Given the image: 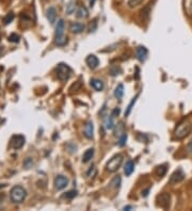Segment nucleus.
Returning <instances> with one entry per match:
<instances>
[{
	"label": "nucleus",
	"mask_w": 192,
	"mask_h": 211,
	"mask_svg": "<svg viewBox=\"0 0 192 211\" xmlns=\"http://www.w3.org/2000/svg\"><path fill=\"white\" fill-rule=\"evenodd\" d=\"M64 21L59 19L56 25V33H54V42L58 46H64L67 43V39L64 36Z\"/></svg>",
	"instance_id": "obj_1"
},
{
	"label": "nucleus",
	"mask_w": 192,
	"mask_h": 211,
	"mask_svg": "<svg viewBox=\"0 0 192 211\" xmlns=\"http://www.w3.org/2000/svg\"><path fill=\"white\" fill-rule=\"evenodd\" d=\"M27 196V191L25 190L21 186H15L12 188L11 192H10V198L15 204H21L25 200Z\"/></svg>",
	"instance_id": "obj_2"
},
{
	"label": "nucleus",
	"mask_w": 192,
	"mask_h": 211,
	"mask_svg": "<svg viewBox=\"0 0 192 211\" xmlns=\"http://www.w3.org/2000/svg\"><path fill=\"white\" fill-rule=\"evenodd\" d=\"M191 129H192V125L190 122L188 121L181 122L177 127H176L175 132H174V136H175V139H177V140H181V139L186 138V136L191 132Z\"/></svg>",
	"instance_id": "obj_3"
},
{
	"label": "nucleus",
	"mask_w": 192,
	"mask_h": 211,
	"mask_svg": "<svg viewBox=\"0 0 192 211\" xmlns=\"http://www.w3.org/2000/svg\"><path fill=\"white\" fill-rule=\"evenodd\" d=\"M57 76L61 81H66L69 79V77L72 75V68L68 65L64 63H60L56 68Z\"/></svg>",
	"instance_id": "obj_4"
},
{
	"label": "nucleus",
	"mask_w": 192,
	"mask_h": 211,
	"mask_svg": "<svg viewBox=\"0 0 192 211\" xmlns=\"http://www.w3.org/2000/svg\"><path fill=\"white\" fill-rule=\"evenodd\" d=\"M123 163V156L122 155H115L114 157H112L110 160L108 161L106 165V168L108 172L113 173L115 171H118L119 168V166Z\"/></svg>",
	"instance_id": "obj_5"
},
{
	"label": "nucleus",
	"mask_w": 192,
	"mask_h": 211,
	"mask_svg": "<svg viewBox=\"0 0 192 211\" xmlns=\"http://www.w3.org/2000/svg\"><path fill=\"white\" fill-rule=\"evenodd\" d=\"M171 204V196L168 193H161L157 196V206L163 209H168Z\"/></svg>",
	"instance_id": "obj_6"
},
{
	"label": "nucleus",
	"mask_w": 192,
	"mask_h": 211,
	"mask_svg": "<svg viewBox=\"0 0 192 211\" xmlns=\"http://www.w3.org/2000/svg\"><path fill=\"white\" fill-rule=\"evenodd\" d=\"M184 178H185V173H184V171L181 170V168H177V170L171 175L170 180L169 181H170L171 185H174V183H178V182H180V181H183Z\"/></svg>",
	"instance_id": "obj_7"
},
{
	"label": "nucleus",
	"mask_w": 192,
	"mask_h": 211,
	"mask_svg": "<svg viewBox=\"0 0 192 211\" xmlns=\"http://www.w3.org/2000/svg\"><path fill=\"white\" fill-rule=\"evenodd\" d=\"M68 185V179L63 175H59L54 178V187L57 190H63Z\"/></svg>",
	"instance_id": "obj_8"
},
{
	"label": "nucleus",
	"mask_w": 192,
	"mask_h": 211,
	"mask_svg": "<svg viewBox=\"0 0 192 211\" xmlns=\"http://www.w3.org/2000/svg\"><path fill=\"white\" fill-rule=\"evenodd\" d=\"M25 144V136L21 135H14L11 140V145L14 149H19L24 146Z\"/></svg>",
	"instance_id": "obj_9"
},
{
	"label": "nucleus",
	"mask_w": 192,
	"mask_h": 211,
	"mask_svg": "<svg viewBox=\"0 0 192 211\" xmlns=\"http://www.w3.org/2000/svg\"><path fill=\"white\" fill-rule=\"evenodd\" d=\"M86 62H87V64H88L89 67L92 68V69L96 68L97 66H98V64H99L98 58H97L96 56H94V54H90V56L87 57Z\"/></svg>",
	"instance_id": "obj_10"
},
{
	"label": "nucleus",
	"mask_w": 192,
	"mask_h": 211,
	"mask_svg": "<svg viewBox=\"0 0 192 211\" xmlns=\"http://www.w3.org/2000/svg\"><path fill=\"white\" fill-rule=\"evenodd\" d=\"M148 57V49L144 46H139L137 48V58L140 62H144Z\"/></svg>",
	"instance_id": "obj_11"
},
{
	"label": "nucleus",
	"mask_w": 192,
	"mask_h": 211,
	"mask_svg": "<svg viewBox=\"0 0 192 211\" xmlns=\"http://www.w3.org/2000/svg\"><path fill=\"white\" fill-rule=\"evenodd\" d=\"M93 132H94L93 123H92L91 121H89L88 123L86 124V127H84V135L88 139H92L93 138Z\"/></svg>",
	"instance_id": "obj_12"
},
{
	"label": "nucleus",
	"mask_w": 192,
	"mask_h": 211,
	"mask_svg": "<svg viewBox=\"0 0 192 211\" xmlns=\"http://www.w3.org/2000/svg\"><path fill=\"white\" fill-rule=\"evenodd\" d=\"M46 16H47V19L49 21V23L54 24V21H56V18H57V11H56V9H54V7H50V8L47 10Z\"/></svg>",
	"instance_id": "obj_13"
},
{
	"label": "nucleus",
	"mask_w": 192,
	"mask_h": 211,
	"mask_svg": "<svg viewBox=\"0 0 192 211\" xmlns=\"http://www.w3.org/2000/svg\"><path fill=\"white\" fill-rule=\"evenodd\" d=\"M84 28H86L84 25L81 23H73L71 25V31L76 34L81 33V32L84 30Z\"/></svg>",
	"instance_id": "obj_14"
},
{
	"label": "nucleus",
	"mask_w": 192,
	"mask_h": 211,
	"mask_svg": "<svg viewBox=\"0 0 192 211\" xmlns=\"http://www.w3.org/2000/svg\"><path fill=\"white\" fill-rule=\"evenodd\" d=\"M91 85L94 90L101 92L104 90V82L99 79H92L91 80Z\"/></svg>",
	"instance_id": "obj_15"
},
{
	"label": "nucleus",
	"mask_w": 192,
	"mask_h": 211,
	"mask_svg": "<svg viewBox=\"0 0 192 211\" xmlns=\"http://www.w3.org/2000/svg\"><path fill=\"white\" fill-rule=\"evenodd\" d=\"M133 171H134V163L131 160H128L126 162L125 166H124V173H125L126 176H129L133 174Z\"/></svg>",
	"instance_id": "obj_16"
},
{
	"label": "nucleus",
	"mask_w": 192,
	"mask_h": 211,
	"mask_svg": "<svg viewBox=\"0 0 192 211\" xmlns=\"http://www.w3.org/2000/svg\"><path fill=\"white\" fill-rule=\"evenodd\" d=\"M77 17L78 18H87L89 16V11L86 7H80L78 10H77Z\"/></svg>",
	"instance_id": "obj_17"
},
{
	"label": "nucleus",
	"mask_w": 192,
	"mask_h": 211,
	"mask_svg": "<svg viewBox=\"0 0 192 211\" xmlns=\"http://www.w3.org/2000/svg\"><path fill=\"white\" fill-rule=\"evenodd\" d=\"M93 156H94V149H93V148H89V149L83 154L82 161H83L84 163L89 162V161L91 160L92 158H93Z\"/></svg>",
	"instance_id": "obj_18"
},
{
	"label": "nucleus",
	"mask_w": 192,
	"mask_h": 211,
	"mask_svg": "<svg viewBox=\"0 0 192 211\" xmlns=\"http://www.w3.org/2000/svg\"><path fill=\"white\" fill-rule=\"evenodd\" d=\"M113 118H114V116L111 114V115H109L108 117L106 118V121H105V128H106L107 130H111V129H113V127H114Z\"/></svg>",
	"instance_id": "obj_19"
},
{
	"label": "nucleus",
	"mask_w": 192,
	"mask_h": 211,
	"mask_svg": "<svg viewBox=\"0 0 192 211\" xmlns=\"http://www.w3.org/2000/svg\"><path fill=\"white\" fill-rule=\"evenodd\" d=\"M124 95V85L123 84H119L118 86L115 88V91H114V96H115L118 99H121Z\"/></svg>",
	"instance_id": "obj_20"
},
{
	"label": "nucleus",
	"mask_w": 192,
	"mask_h": 211,
	"mask_svg": "<svg viewBox=\"0 0 192 211\" xmlns=\"http://www.w3.org/2000/svg\"><path fill=\"white\" fill-rule=\"evenodd\" d=\"M138 97H139V94H137V95L134 96V97L133 98V100L130 101V103H129V105H128V107H127V109H126V111H125V116H128L129 114H130L131 110H133V107L134 103H136L137 98H138Z\"/></svg>",
	"instance_id": "obj_21"
},
{
	"label": "nucleus",
	"mask_w": 192,
	"mask_h": 211,
	"mask_svg": "<svg viewBox=\"0 0 192 211\" xmlns=\"http://www.w3.org/2000/svg\"><path fill=\"white\" fill-rule=\"evenodd\" d=\"M119 185H121V177L118 175V176H115V177H114L113 179L111 180L110 186L112 188H114V189H118V188H119Z\"/></svg>",
	"instance_id": "obj_22"
},
{
	"label": "nucleus",
	"mask_w": 192,
	"mask_h": 211,
	"mask_svg": "<svg viewBox=\"0 0 192 211\" xmlns=\"http://www.w3.org/2000/svg\"><path fill=\"white\" fill-rule=\"evenodd\" d=\"M126 141H127V133L124 132L123 135L119 136V142H118V146H119V147H123V146L126 144Z\"/></svg>",
	"instance_id": "obj_23"
},
{
	"label": "nucleus",
	"mask_w": 192,
	"mask_h": 211,
	"mask_svg": "<svg viewBox=\"0 0 192 211\" xmlns=\"http://www.w3.org/2000/svg\"><path fill=\"white\" fill-rule=\"evenodd\" d=\"M76 196H77V191L76 190L68 191V192H66L65 194H63V197L67 198V200H73V198L76 197Z\"/></svg>",
	"instance_id": "obj_24"
},
{
	"label": "nucleus",
	"mask_w": 192,
	"mask_h": 211,
	"mask_svg": "<svg viewBox=\"0 0 192 211\" xmlns=\"http://www.w3.org/2000/svg\"><path fill=\"white\" fill-rule=\"evenodd\" d=\"M166 173V165H160L157 167V174H158L159 177H163Z\"/></svg>",
	"instance_id": "obj_25"
},
{
	"label": "nucleus",
	"mask_w": 192,
	"mask_h": 211,
	"mask_svg": "<svg viewBox=\"0 0 192 211\" xmlns=\"http://www.w3.org/2000/svg\"><path fill=\"white\" fill-rule=\"evenodd\" d=\"M14 17H15V15L13 13H9V14H7V16L4 17V19H3V24L4 25H9L10 23H12V21H13L14 19Z\"/></svg>",
	"instance_id": "obj_26"
},
{
	"label": "nucleus",
	"mask_w": 192,
	"mask_h": 211,
	"mask_svg": "<svg viewBox=\"0 0 192 211\" xmlns=\"http://www.w3.org/2000/svg\"><path fill=\"white\" fill-rule=\"evenodd\" d=\"M142 2H143V0H129L128 1V6L130 7V8H134V7L139 6V4H141Z\"/></svg>",
	"instance_id": "obj_27"
},
{
	"label": "nucleus",
	"mask_w": 192,
	"mask_h": 211,
	"mask_svg": "<svg viewBox=\"0 0 192 211\" xmlns=\"http://www.w3.org/2000/svg\"><path fill=\"white\" fill-rule=\"evenodd\" d=\"M74 12H75V3L74 2H71V3H68V6L66 7V13L71 15Z\"/></svg>",
	"instance_id": "obj_28"
},
{
	"label": "nucleus",
	"mask_w": 192,
	"mask_h": 211,
	"mask_svg": "<svg viewBox=\"0 0 192 211\" xmlns=\"http://www.w3.org/2000/svg\"><path fill=\"white\" fill-rule=\"evenodd\" d=\"M9 41L11 42V43H18V42H19V36L17 35V34H15V33H12L11 35L9 36Z\"/></svg>",
	"instance_id": "obj_29"
},
{
	"label": "nucleus",
	"mask_w": 192,
	"mask_h": 211,
	"mask_svg": "<svg viewBox=\"0 0 192 211\" xmlns=\"http://www.w3.org/2000/svg\"><path fill=\"white\" fill-rule=\"evenodd\" d=\"M141 14H142V17H143V19L148 18V15H149V7H146V8L144 9V10H142Z\"/></svg>",
	"instance_id": "obj_30"
},
{
	"label": "nucleus",
	"mask_w": 192,
	"mask_h": 211,
	"mask_svg": "<svg viewBox=\"0 0 192 211\" xmlns=\"http://www.w3.org/2000/svg\"><path fill=\"white\" fill-rule=\"evenodd\" d=\"M24 164H25V166H26V168H30L32 166V164H33V162H32V159L28 158L26 161H25Z\"/></svg>",
	"instance_id": "obj_31"
},
{
	"label": "nucleus",
	"mask_w": 192,
	"mask_h": 211,
	"mask_svg": "<svg viewBox=\"0 0 192 211\" xmlns=\"http://www.w3.org/2000/svg\"><path fill=\"white\" fill-rule=\"evenodd\" d=\"M148 191H149V189H148V190H145V191H143V192H142V196H144V197H145V196H148Z\"/></svg>",
	"instance_id": "obj_32"
},
{
	"label": "nucleus",
	"mask_w": 192,
	"mask_h": 211,
	"mask_svg": "<svg viewBox=\"0 0 192 211\" xmlns=\"http://www.w3.org/2000/svg\"><path fill=\"white\" fill-rule=\"evenodd\" d=\"M188 149L190 153H192V140H191V142L189 143V146H188Z\"/></svg>",
	"instance_id": "obj_33"
},
{
	"label": "nucleus",
	"mask_w": 192,
	"mask_h": 211,
	"mask_svg": "<svg viewBox=\"0 0 192 211\" xmlns=\"http://www.w3.org/2000/svg\"><path fill=\"white\" fill-rule=\"evenodd\" d=\"M95 1H96V0H90V6L93 7L94 3H95Z\"/></svg>",
	"instance_id": "obj_34"
},
{
	"label": "nucleus",
	"mask_w": 192,
	"mask_h": 211,
	"mask_svg": "<svg viewBox=\"0 0 192 211\" xmlns=\"http://www.w3.org/2000/svg\"><path fill=\"white\" fill-rule=\"evenodd\" d=\"M128 209H131V206H127V207H124V210H128Z\"/></svg>",
	"instance_id": "obj_35"
},
{
	"label": "nucleus",
	"mask_w": 192,
	"mask_h": 211,
	"mask_svg": "<svg viewBox=\"0 0 192 211\" xmlns=\"http://www.w3.org/2000/svg\"><path fill=\"white\" fill-rule=\"evenodd\" d=\"M4 187H6V185H4V183H0V189H2Z\"/></svg>",
	"instance_id": "obj_36"
},
{
	"label": "nucleus",
	"mask_w": 192,
	"mask_h": 211,
	"mask_svg": "<svg viewBox=\"0 0 192 211\" xmlns=\"http://www.w3.org/2000/svg\"><path fill=\"white\" fill-rule=\"evenodd\" d=\"M43 1H47V0H43Z\"/></svg>",
	"instance_id": "obj_37"
},
{
	"label": "nucleus",
	"mask_w": 192,
	"mask_h": 211,
	"mask_svg": "<svg viewBox=\"0 0 192 211\" xmlns=\"http://www.w3.org/2000/svg\"><path fill=\"white\" fill-rule=\"evenodd\" d=\"M191 10H192V4H191Z\"/></svg>",
	"instance_id": "obj_38"
}]
</instances>
